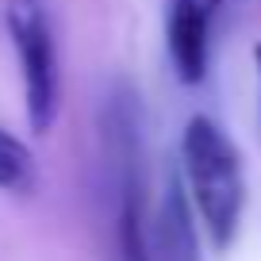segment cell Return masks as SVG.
Masks as SVG:
<instances>
[{
	"instance_id": "3957f363",
	"label": "cell",
	"mask_w": 261,
	"mask_h": 261,
	"mask_svg": "<svg viewBox=\"0 0 261 261\" xmlns=\"http://www.w3.org/2000/svg\"><path fill=\"white\" fill-rule=\"evenodd\" d=\"M219 4L223 0H165V42L185 85H200L207 73V42Z\"/></svg>"
},
{
	"instance_id": "277c9868",
	"label": "cell",
	"mask_w": 261,
	"mask_h": 261,
	"mask_svg": "<svg viewBox=\"0 0 261 261\" xmlns=\"http://www.w3.org/2000/svg\"><path fill=\"white\" fill-rule=\"evenodd\" d=\"M35 185V158L16 135L0 130V188L8 192H27Z\"/></svg>"
},
{
	"instance_id": "8992f818",
	"label": "cell",
	"mask_w": 261,
	"mask_h": 261,
	"mask_svg": "<svg viewBox=\"0 0 261 261\" xmlns=\"http://www.w3.org/2000/svg\"><path fill=\"white\" fill-rule=\"evenodd\" d=\"M253 58H257V69H261V42H257V50H253Z\"/></svg>"
},
{
	"instance_id": "7a4b0ae2",
	"label": "cell",
	"mask_w": 261,
	"mask_h": 261,
	"mask_svg": "<svg viewBox=\"0 0 261 261\" xmlns=\"http://www.w3.org/2000/svg\"><path fill=\"white\" fill-rule=\"evenodd\" d=\"M8 35L23 77V112L35 135H46L58 119V58L42 0H8Z\"/></svg>"
},
{
	"instance_id": "6da1fadb",
	"label": "cell",
	"mask_w": 261,
	"mask_h": 261,
	"mask_svg": "<svg viewBox=\"0 0 261 261\" xmlns=\"http://www.w3.org/2000/svg\"><path fill=\"white\" fill-rule=\"evenodd\" d=\"M180 162H185L192 204L204 219L207 238H212V246L227 250L238 234V219H242L246 204L238 146L219 123H212L207 115H196V119H188L185 139H180Z\"/></svg>"
},
{
	"instance_id": "5b68a950",
	"label": "cell",
	"mask_w": 261,
	"mask_h": 261,
	"mask_svg": "<svg viewBox=\"0 0 261 261\" xmlns=\"http://www.w3.org/2000/svg\"><path fill=\"white\" fill-rule=\"evenodd\" d=\"M123 261H150L146 246H130V250H123Z\"/></svg>"
}]
</instances>
